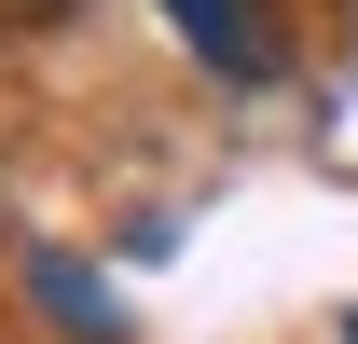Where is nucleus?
<instances>
[{
	"instance_id": "f257e3e1",
	"label": "nucleus",
	"mask_w": 358,
	"mask_h": 344,
	"mask_svg": "<svg viewBox=\"0 0 358 344\" xmlns=\"http://www.w3.org/2000/svg\"><path fill=\"white\" fill-rule=\"evenodd\" d=\"M179 42L207 55V69H234V83H262V28H248V0H166Z\"/></svg>"
},
{
	"instance_id": "f03ea898",
	"label": "nucleus",
	"mask_w": 358,
	"mask_h": 344,
	"mask_svg": "<svg viewBox=\"0 0 358 344\" xmlns=\"http://www.w3.org/2000/svg\"><path fill=\"white\" fill-rule=\"evenodd\" d=\"M42 317H55V331H83V344H110V331H124V303L96 289L83 261H42Z\"/></svg>"
},
{
	"instance_id": "7ed1b4c3",
	"label": "nucleus",
	"mask_w": 358,
	"mask_h": 344,
	"mask_svg": "<svg viewBox=\"0 0 358 344\" xmlns=\"http://www.w3.org/2000/svg\"><path fill=\"white\" fill-rule=\"evenodd\" d=\"M42 14H69V0H0V28H42Z\"/></svg>"
},
{
	"instance_id": "20e7f679",
	"label": "nucleus",
	"mask_w": 358,
	"mask_h": 344,
	"mask_svg": "<svg viewBox=\"0 0 358 344\" xmlns=\"http://www.w3.org/2000/svg\"><path fill=\"white\" fill-rule=\"evenodd\" d=\"M345 344H358V317H345Z\"/></svg>"
}]
</instances>
